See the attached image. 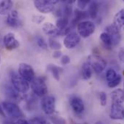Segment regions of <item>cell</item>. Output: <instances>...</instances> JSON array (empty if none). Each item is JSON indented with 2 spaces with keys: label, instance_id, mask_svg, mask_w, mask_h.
I'll return each mask as SVG.
<instances>
[{
  "label": "cell",
  "instance_id": "6da1fadb",
  "mask_svg": "<svg viewBox=\"0 0 124 124\" xmlns=\"http://www.w3.org/2000/svg\"><path fill=\"white\" fill-rule=\"evenodd\" d=\"M10 80L13 88L20 93H26L29 90V84L25 80H24L19 74L15 72H12L10 73Z\"/></svg>",
  "mask_w": 124,
  "mask_h": 124
},
{
  "label": "cell",
  "instance_id": "7a4b0ae2",
  "mask_svg": "<svg viewBox=\"0 0 124 124\" xmlns=\"http://www.w3.org/2000/svg\"><path fill=\"white\" fill-rule=\"evenodd\" d=\"M87 62L89 64L91 68L93 69V70L97 74L101 73L107 66L106 60L100 55H97L96 54L90 55L88 57Z\"/></svg>",
  "mask_w": 124,
  "mask_h": 124
},
{
  "label": "cell",
  "instance_id": "3957f363",
  "mask_svg": "<svg viewBox=\"0 0 124 124\" xmlns=\"http://www.w3.org/2000/svg\"><path fill=\"white\" fill-rule=\"evenodd\" d=\"M1 107L3 110L12 118H20L23 117V113L18 105L11 102H3L1 103Z\"/></svg>",
  "mask_w": 124,
  "mask_h": 124
},
{
  "label": "cell",
  "instance_id": "277c9868",
  "mask_svg": "<svg viewBox=\"0 0 124 124\" xmlns=\"http://www.w3.org/2000/svg\"><path fill=\"white\" fill-rule=\"evenodd\" d=\"M77 29L79 36L83 38H87L94 33L95 31V25L93 22L89 20L81 21L78 23Z\"/></svg>",
  "mask_w": 124,
  "mask_h": 124
},
{
  "label": "cell",
  "instance_id": "5b68a950",
  "mask_svg": "<svg viewBox=\"0 0 124 124\" xmlns=\"http://www.w3.org/2000/svg\"><path fill=\"white\" fill-rule=\"evenodd\" d=\"M57 0H36L33 1L35 7L42 13H49L54 9Z\"/></svg>",
  "mask_w": 124,
  "mask_h": 124
},
{
  "label": "cell",
  "instance_id": "8992f818",
  "mask_svg": "<svg viewBox=\"0 0 124 124\" xmlns=\"http://www.w3.org/2000/svg\"><path fill=\"white\" fill-rule=\"evenodd\" d=\"M31 89L33 93L39 97H43L48 92L47 86L41 78H35L33 79L31 82Z\"/></svg>",
  "mask_w": 124,
  "mask_h": 124
},
{
  "label": "cell",
  "instance_id": "52a82bcc",
  "mask_svg": "<svg viewBox=\"0 0 124 124\" xmlns=\"http://www.w3.org/2000/svg\"><path fill=\"white\" fill-rule=\"evenodd\" d=\"M19 75L27 82H32L35 78V73L33 68L27 63H21L18 68Z\"/></svg>",
  "mask_w": 124,
  "mask_h": 124
},
{
  "label": "cell",
  "instance_id": "ba28073f",
  "mask_svg": "<svg viewBox=\"0 0 124 124\" xmlns=\"http://www.w3.org/2000/svg\"><path fill=\"white\" fill-rule=\"evenodd\" d=\"M41 108L45 114L52 115L55 110V99L52 96H46L41 100Z\"/></svg>",
  "mask_w": 124,
  "mask_h": 124
},
{
  "label": "cell",
  "instance_id": "9c48e42d",
  "mask_svg": "<svg viewBox=\"0 0 124 124\" xmlns=\"http://www.w3.org/2000/svg\"><path fill=\"white\" fill-rule=\"evenodd\" d=\"M80 36L76 33H69L66 35L63 41V44L67 49L75 48L80 42Z\"/></svg>",
  "mask_w": 124,
  "mask_h": 124
},
{
  "label": "cell",
  "instance_id": "30bf717a",
  "mask_svg": "<svg viewBox=\"0 0 124 124\" xmlns=\"http://www.w3.org/2000/svg\"><path fill=\"white\" fill-rule=\"evenodd\" d=\"M3 42L5 48L7 50H13L19 47L20 42L15 38V34L12 33H7L3 39Z\"/></svg>",
  "mask_w": 124,
  "mask_h": 124
},
{
  "label": "cell",
  "instance_id": "8fae6325",
  "mask_svg": "<svg viewBox=\"0 0 124 124\" xmlns=\"http://www.w3.org/2000/svg\"><path fill=\"white\" fill-rule=\"evenodd\" d=\"M105 32L108 33L112 39V44L114 46L118 45L120 41H121V34L120 32V30L116 27L113 24L110 25L105 28Z\"/></svg>",
  "mask_w": 124,
  "mask_h": 124
},
{
  "label": "cell",
  "instance_id": "7c38bea8",
  "mask_svg": "<svg viewBox=\"0 0 124 124\" xmlns=\"http://www.w3.org/2000/svg\"><path fill=\"white\" fill-rule=\"evenodd\" d=\"M110 117L113 120H123L124 118V105L112 103Z\"/></svg>",
  "mask_w": 124,
  "mask_h": 124
},
{
  "label": "cell",
  "instance_id": "4fadbf2b",
  "mask_svg": "<svg viewBox=\"0 0 124 124\" xmlns=\"http://www.w3.org/2000/svg\"><path fill=\"white\" fill-rule=\"evenodd\" d=\"M6 23L12 28L18 27L21 25L20 20L19 19L18 12L17 10H11L10 12L8 14L7 17L6 19Z\"/></svg>",
  "mask_w": 124,
  "mask_h": 124
},
{
  "label": "cell",
  "instance_id": "5bb4252c",
  "mask_svg": "<svg viewBox=\"0 0 124 124\" xmlns=\"http://www.w3.org/2000/svg\"><path fill=\"white\" fill-rule=\"evenodd\" d=\"M70 106L73 110L77 114L82 113L85 109V106H84V103L83 100L78 97H73V98H71Z\"/></svg>",
  "mask_w": 124,
  "mask_h": 124
},
{
  "label": "cell",
  "instance_id": "9a60e30c",
  "mask_svg": "<svg viewBox=\"0 0 124 124\" xmlns=\"http://www.w3.org/2000/svg\"><path fill=\"white\" fill-rule=\"evenodd\" d=\"M42 30L45 34L49 36H57L60 34V31L51 23H45L42 26Z\"/></svg>",
  "mask_w": 124,
  "mask_h": 124
},
{
  "label": "cell",
  "instance_id": "2e32d148",
  "mask_svg": "<svg viewBox=\"0 0 124 124\" xmlns=\"http://www.w3.org/2000/svg\"><path fill=\"white\" fill-rule=\"evenodd\" d=\"M110 97L113 103H118L124 105V92L121 89H118L113 91L110 94Z\"/></svg>",
  "mask_w": 124,
  "mask_h": 124
},
{
  "label": "cell",
  "instance_id": "e0dca14e",
  "mask_svg": "<svg viewBox=\"0 0 124 124\" xmlns=\"http://www.w3.org/2000/svg\"><path fill=\"white\" fill-rule=\"evenodd\" d=\"M74 14H75V17L71 22V27H74L77 24V23H78L80 20L89 17V15H88L87 11H82L80 9H76Z\"/></svg>",
  "mask_w": 124,
  "mask_h": 124
},
{
  "label": "cell",
  "instance_id": "ac0fdd59",
  "mask_svg": "<svg viewBox=\"0 0 124 124\" xmlns=\"http://www.w3.org/2000/svg\"><path fill=\"white\" fill-rule=\"evenodd\" d=\"M113 25L117 27L119 30H121L124 25V9H121L120 11H118L115 17H114V21Z\"/></svg>",
  "mask_w": 124,
  "mask_h": 124
},
{
  "label": "cell",
  "instance_id": "d6986e66",
  "mask_svg": "<svg viewBox=\"0 0 124 124\" xmlns=\"http://www.w3.org/2000/svg\"><path fill=\"white\" fill-rule=\"evenodd\" d=\"M13 3L10 0L0 1V15H8L12 10Z\"/></svg>",
  "mask_w": 124,
  "mask_h": 124
},
{
  "label": "cell",
  "instance_id": "ffe728a7",
  "mask_svg": "<svg viewBox=\"0 0 124 124\" xmlns=\"http://www.w3.org/2000/svg\"><path fill=\"white\" fill-rule=\"evenodd\" d=\"M99 11V4L97 1H90L89 4V9H88V15L92 19H95L97 17Z\"/></svg>",
  "mask_w": 124,
  "mask_h": 124
},
{
  "label": "cell",
  "instance_id": "44dd1931",
  "mask_svg": "<svg viewBox=\"0 0 124 124\" xmlns=\"http://www.w3.org/2000/svg\"><path fill=\"white\" fill-rule=\"evenodd\" d=\"M47 69L49 71L51 72V73L52 74L53 77L57 80V81H60V73L62 71V68L56 66L54 65H49L47 67Z\"/></svg>",
  "mask_w": 124,
  "mask_h": 124
},
{
  "label": "cell",
  "instance_id": "7402d4cb",
  "mask_svg": "<svg viewBox=\"0 0 124 124\" xmlns=\"http://www.w3.org/2000/svg\"><path fill=\"white\" fill-rule=\"evenodd\" d=\"M92 76V68L89 64L86 62L82 66V77L84 80H89Z\"/></svg>",
  "mask_w": 124,
  "mask_h": 124
},
{
  "label": "cell",
  "instance_id": "603a6c76",
  "mask_svg": "<svg viewBox=\"0 0 124 124\" xmlns=\"http://www.w3.org/2000/svg\"><path fill=\"white\" fill-rule=\"evenodd\" d=\"M68 23H69V18L66 17H61L57 20L55 26L59 31H63L68 28Z\"/></svg>",
  "mask_w": 124,
  "mask_h": 124
},
{
  "label": "cell",
  "instance_id": "cb8c5ba5",
  "mask_svg": "<svg viewBox=\"0 0 124 124\" xmlns=\"http://www.w3.org/2000/svg\"><path fill=\"white\" fill-rule=\"evenodd\" d=\"M100 39L102 40V41L104 44V46H106L108 49H112V39L110 36L106 33V32H103L100 34Z\"/></svg>",
  "mask_w": 124,
  "mask_h": 124
},
{
  "label": "cell",
  "instance_id": "d4e9b609",
  "mask_svg": "<svg viewBox=\"0 0 124 124\" xmlns=\"http://www.w3.org/2000/svg\"><path fill=\"white\" fill-rule=\"evenodd\" d=\"M5 93L11 99L13 100H17L19 98L20 95H19V92H17L14 88L13 86H8L5 88Z\"/></svg>",
  "mask_w": 124,
  "mask_h": 124
},
{
  "label": "cell",
  "instance_id": "484cf974",
  "mask_svg": "<svg viewBox=\"0 0 124 124\" xmlns=\"http://www.w3.org/2000/svg\"><path fill=\"white\" fill-rule=\"evenodd\" d=\"M121 80H122L121 76L120 74H118L115 79H113V81H111L110 82H108V85L110 88H115L121 84Z\"/></svg>",
  "mask_w": 124,
  "mask_h": 124
},
{
  "label": "cell",
  "instance_id": "4316f807",
  "mask_svg": "<svg viewBox=\"0 0 124 124\" xmlns=\"http://www.w3.org/2000/svg\"><path fill=\"white\" fill-rule=\"evenodd\" d=\"M49 46L51 49H55L56 51H57L62 48V45L60 43H59L57 41H56L53 39H51V38L49 39Z\"/></svg>",
  "mask_w": 124,
  "mask_h": 124
},
{
  "label": "cell",
  "instance_id": "83f0119b",
  "mask_svg": "<svg viewBox=\"0 0 124 124\" xmlns=\"http://www.w3.org/2000/svg\"><path fill=\"white\" fill-rule=\"evenodd\" d=\"M117 75L118 74L114 69H113V68L108 69L106 73V79H107L108 82H110V81H113V79H115L116 77L117 76Z\"/></svg>",
  "mask_w": 124,
  "mask_h": 124
},
{
  "label": "cell",
  "instance_id": "f1b7e54d",
  "mask_svg": "<svg viewBox=\"0 0 124 124\" xmlns=\"http://www.w3.org/2000/svg\"><path fill=\"white\" fill-rule=\"evenodd\" d=\"M28 123L29 124H46L47 123V121L42 117L36 116L30 119Z\"/></svg>",
  "mask_w": 124,
  "mask_h": 124
},
{
  "label": "cell",
  "instance_id": "f546056e",
  "mask_svg": "<svg viewBox=\"0 0 124 124\" xmlns=\"http://www.w3.org/2000/svg\"><path fill=\"white\" fill-rule=\"evenodd\" d=\"M62 17H66L69 18L72 15V12H73L72 7H70V5H66L64 9L62 11Z\"/></svg>",
  "mask_w": 124,
  "mask_h": 124
},
{
  "label": "cell",
  "instance_id": "4dcf8cb0",
  "mask_svg": "<svg viewBox=\"0 0 124 124\" xmlns=\"http://www.w3.org/2000/svg\"><path fill=\"white\" fill-rule=\"evenodd\" d=\"M50 121L53 124H66V121L62 117L52 116L50 118Z\"/></svg>",
  "mask_w": 124,
  "mask_h": 124
},
{
  "label": "cell",
  "instance_id": "1f68e13d",
  "mask_svg": "<svg viewBox=\"0 0 124 124\" xmlns=\"http://www.w3.org/2000/svg\"><path fill=\"white\" fill-rule=\"evenodd\" d=\"M36 42H37V44L38 46L43 49H46L47 47H48V45L46 44V42L45 41V40L42 38V37H37L36 39Z\"/></svg>",
  "mask_w": 124,
  "mask_h": 124
},
{
  "label": "cell",
  "instance_id": "d6a6232c",
  "mask_svg": "<svg viewBox=\"0 0 124 124\" xmlns=\"http://www.w3.org/2000/svg\"><path fill=\"white\" fill-rule=\"evenodd\" d=\"M45 19L44 16L40 15H33L32 17V20L36 23V24H41Z\"/></svg>",
  "mask_w": 124,
  "mask_h": 124
},
{
  "label": "cell",
  "instance_id": "836d02e7",
  "mask_svg": "<svg viewBox=\"0 0 124 124\" xmlns=\"http://www.w3.org/2000/svg\"><path fill=\"white\" fill-rule=\"evenodd\" d=\"M100 100L102 106H105L107 104V94L104 92H101L100 93Z\"/></svg>",
  "mask_w": 124,
  "mask_h": 124
},
{
  "label": "cell",
  "instance_id": "e575fe53",
  "mask_svg": "<svg viewBox=\"0 0 124 124\" xmlns=\"http://www.w3.org/2000/svg\"><path fill=\"white\" fill-rule=\"evenodd\" d=\"M89 2H90V1H89V0H79L77 1V4L81 9H83L89 4Z\"/></svg>",
  "mask_w": 124,
  "mask_h": 124
},
{
  "label": "cell",
  "instance_id": "d590c367",
  "mask_svg": "<svg viewBox=\"0 0 124 124\" xmlns=\"http://www.w3.org/2000/svg\"><path fill=\"white\" fill-rule=\"evenodd\" d=\"M70 62V58L68 55H63L61 57V63L64 65H68Z\"/></svg>",
  "mask_w": 124,
  "mask_h": 124
},
{
  "label": "cell",
  "instance_id": "8d00e7d4",
  "mask_svg": "<svg viewBox=\"0 0 124 124\" xmlns=\"http://www.w3.org/2000/svg\"><path fill=\"white\" fill-rule=\"evenodd\" d=\"M61 56H62V52H61L60 51H59V50L54 52L53 54H52V57H53L54 58H55V59H58V58H60Z\"/></svg>",
  "mask_w": 124,
  "mask_h": 124
},
{
  "label": "cell",
  "instance_id": "74e56055",
  "mask_svg": "<svg viewBox=\"0 0 124 124\" xmlns=\"http://www.w3.org/2000/svg\"><path fill=\"white\" fill-rule=\"evenodd\" d=\"M15 124H29L28 121L25 120V119H23V118H19L15 123Z\"/></svg>",
  "mask_w": 124,
  "mask_h": 124
},
{
  "label": "cell",
  "instance_id": "f35d334b",
  "mask_svg": "<svg viewBox=\"0 0 124 124\" xmlns=\"http://www.w3.org/2000/svg\"><path fill=\"white\" fill-rule=\"evenodd\" d=\"M118 57L120 59V60L121 62H124V49H121L119 52V54H118Z\"/></svg>",
  "mask_w": 124,
  "mask_h": 124
},
{
  "label": "cell",
  "instance_id": "ab89813d",
  "mask_svg": "<svg viewBox=\"0 0 124 124\" xmlns=\"http://www.w3.org/2000/svg\"><path fill=\"white\" fill-rule=\"evenodd\" d=\"M0 116H2V117H5L6 116V115L4 113V110H3V108H2L1 105H0Z\"/></svg>",
  "mask_w": 124,
  "mask_h": 124
},
{
  "label": "cell",
  "instance_id": "60d3db41",
  "mask_svg": "<svg viewBox=\"0 0 124 124\" xmlns=\"http://www.w3.org/2000/svg\"><path fill=\"white\" fill-rule=\"evenodd\" d=\"M96 124H103L102 122H100V121H98V122H97L96 123Z\"/></svg>",
  "mask_w": 124,
  "mask_h": 124
},
{
  "label": "cell",
  "instance_id": "b9f144b4",
  "mask_svg": "<svg viewBox=\"0 0 124 124\" xmlns=\"http://www.w3.org/2000/svg\"><path fill=\"white\" fill-rule=\"evenodd\" d=\"M46 124H49V123H48V122H47V123H46Z\"/></svg>",
  "mask_w": 124,
  "mask_h": 124
},
{
  "label": "cell",
  "instance_id": "7bdbcfd3",
  "mask_svg": "<svg viewBox=\"0 0 124 124\" xmlns=\"http://www.w3.org/2000/svg\"><path fill=\"white\" fill-rule=\"evenodd\" d=\"M0 60H1V57H0Z\"/></svg>",
  "mask_w": 124,
  "mask_h": 124
}]
</instances>
